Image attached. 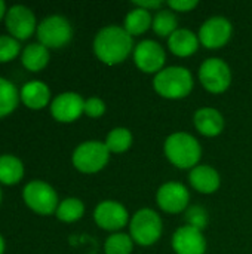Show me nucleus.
<instances>
[{
    "label": "nucleus",
    "instance_id": "bb28decb",
    "mask_svg": "<svg viewBox=\"0 0 252 254\" xmlns=\"http://www.w3.org/2000/svg\"><path fill=\"white\" fill-rule=\"evenodd\" d=\"M134 250V240L123 232L111 234L104 243L105 254H131Z\"/></svg>",
    "mask_w": 252,
    "mask_h": 254
},
{
    "label": "nucleus",
    "instance_id": "7ed1b4c3",
    "mask_svg": "<svg viewBox=\"0 0 252 254\" xmlns=\"http://www.w3.org/2000/svg\"><path fill=\"white\" fill-rule=\"evenodd\" d=\"M193 76L192 71L183 65H169L162 68L153 77L154 91L168 100L186 98L193 89Z\"/></svg>",
    "mask_w": 252,
    "mask_h": 254
},
{
    "label": "nucleus",
    "instance_id": "f03ea898",
    "mask_svg": "<svg viewBox=\"0 0 252 254\" xmlns=\"http://www.w3.org/2000/svg\"><path fill=\"white\" fill-rule=\"evenodd\" d=\"M166 159L177 168L192 170L199 165L202 156V146L189 132L177 131L166 137L163 144Z\"/></svg>",
    "mask_w": 252,
    "mask_h": 254
},
{
    "label": "nucleus",
    "instance_id": "423d86ee",
    "mask_svg": "<svg viewBox=\"0 0 252 254\" xmlns=\"http://www.w3.org/2000/svg\"><path fill=\"white\" fill-rule=\"evenodd\" d=\"M22 198L28 208L42 216L53 214L59 205L55 189L42 180L30 182L22 190Z\"/></svg>",
    "mask_w": 252,
    "mask_h": 254
},
{
    "label": "nucleus",
    "instance_id": "b1692460",
    "mask_svg": "<svg viewBox=\"0 0 252 254\" xmlns=\"http://www.w3.org/2000/svg\"><path fill=\"white\" fill-rule=\"evenodd\" d=\"M19 98L16 86L7 79L0 77V118H4L15 110Z\"/></svg>",
    "mask_w": 252,
    "mask_h": 254
},
{
    "label": "nucleus",
    "instance_id": "dca6fc26",
    "mask_svg": "<svg viewBox=\"0 0 252 254\" xmlns=\"http://www.w3.org/2000/svg\"><path fill=\"white\" fill-rule=\"evenodd\" d=\"M189 182L195 190L203 195H211L217 192L221 185L218 171L206 164H199L192 168L189 173Z\"/></svg>",
    "mask_w": 252,
    "mask_h": 254
},
{
    "label": "nucleus",
    "instance_id": "f257e3e1",
    "mask_svg": "<svg viewBox=\"0 0 252 254\" xmlns=\"http://www.w3.org/2000/svg\"><path fill=\"white\" fill-rule=\"evenodd\" d=\"M132 48V36L120 25H107L101 28L94 39V52L97 58L107 65L123 63L131 55Z\"/></svg>",
    "mask_w": 252,
    "mask_h": 254
},
{
    "label": "nucleus",
    "instance_id": "5701e85b",
    "mask_svg": "<svg viewBox=\"0 0 252 254\" xmlns=\"http://www.w3.org/2000/svg\"><path fill=\"white\" fill-rule=\"evenodd\" d=\"M151 28L159 37L168 39L174 31L178 30V21H177L175 12L171 10L169 7L168 9H159L156 12V15L153 16Z\"/></svg>",
    "mask_w": 252,
    "mask_h": 254
},
{
    "label": "nucleus",
    "instance_id": "393cba45",
    "mask_svg": "<svg viewBox=\"0 0 252 254\" xmlns=\"http://www.w3.org/2000/svg\"><path fill=\"white\" fill-rule=\"evenodd\" d=\"M132 132L125 127L113 128L105 137V146L110 153H123L132 146Z\"/></svg>",
    "mask_w": 252,
    "mask_h": 254
},
{
    "label": "nucleus",
    "instance_id": "f8f14e48",
    "mask_svg": "<svg viewBox=\"0 0 252 254\" xmlns=\"http://www.w3.org/2000/svg\"><path fill=\"white\" fill-rule=\"evenodd\" d=\"M156 202L162 211L168 214H178L189 208L190 192L180 182H168L157 189Z\"/></svg>",
    "mask_w": 252,
    "mask_h": 254
},
{
    "label": "nucleus",
    "instance_id": "a878e982",
    "mask_svg": "<svg viewBox=\"0 0 252 254\" xmlns=\"http://www.w3.org/2000/svg\"><path fill=\"white\" fill-rule=\"evenodd\" d=\"M85 214V204L79 198H67L59 202L55 216L58 220L65 223H73L82 219Z\"/></svg>",
    "mask_w": 252,
    "mask_h": 254
},
{
    "label": "nucleus",
    "instance_id": "473e14b6",
    "mask_svg": "<svg viewBox=\"0 0 252 254\" xmlns=\"http://www.w3.org/2000/svg\"><path fill=\"white\" fill-rule=\"evenodd\" d=\"M3 16H6V4L3 0H0V21L3 19Z\"/></svg>",
    "mask_w": 252,
    "mask_h": 254
},
{
    "label": "nucleus",
    "instance_id": "39448f33",
    "mask_svg": "<svg viewBox=\"0 0 252 254\" xmlns=\"http://www.w3.org/2000/svg\"><path fill=\"white\" fill-rule=\"evenodd\" d=\"M110 159V150L104 141L89 140L79 144L71 156L73 165L77 171L85 174H95L101 171Z\"/></svg>",
    "mask_w": 252,
    "mask_h": 254
},
{
    "label": "nucleus",
    "instance_id": "20e7f679",
    "mask_svg": "<svg viewBox=\"0 0 252 254\" xmlns=\"http://www.w3.org/2000/svg\"><path fill=\"white\" fill-rule=\"evenodd\" d=\"M129 235L134 243L149 247L157 243L163 232L160 216L151 208L138 210L129 220Z\"/></svg>",
    "mask_w": 252,
    "mask_h": 254
},
{
    "label": "nucleus",
    "instance_id": "0eeeda50",
    "mask_svg": "<svg viewBox=\"0 0 252 254\" xmlns=\"http://www.w3.org/2000/svg\"><path fill=\"white\" fill-rule=\"evenodd\" d=\"M199 80L208 92L221 94L232 83V70L224 60L212 57L201 64Z\"/></svg>",
    "mask_w": 252,
    "mask_h": 254
},
{
    "label": "nucleus",
    "instance_id": "c85d7f7f",
    "mask_svg": "<svg viewBox=\"0 0 252 254\" xmlns=\"http://www.w3.org/2000/svg\"><path fill=\"white\" fill-rule=\"evenodd\" d=\"M208 213L203 207L192 205L186 211V222L189 226H193L199 231H203L208 226Z\"/></svg>",
    "mask_w": 252,
    "mask_h": 254
},
{
    "label": "nucleus",
    "instance_id": "2eb2a0df",
    "mask_svg": "<svg viewBox=\"0 0 252 254\" xmlns=\"http://www.w3.org/2000/svg\"><path fill=\"white\" fill-rule=\"evenodd\" d=\"M172 250L175 254H205L206 240L203 232L189 225L178 228L172 235Z\"/></svg>",
    "mask_w": 252,
    "mask_h": 254
},
{
    "label": "nucleus",
    "instance_id": "9b49d317",
    "mask_svg": "<svg viewBox=\"0 0 252 254\" xmlns=\"http://www.w3.org/2000/svg\"><path fill=\"white\" fill-rule=\"evenodd\" d=\"M233 34L232 22L224 16H211L199 28L198 37L201 45L208 49H220L230 40Z\"/></svg>",
    "mask_w": 252,
    "mask_h": 254
},
{
    "label": "nucleus",
    "instance_id": "f704fd0d",
    "mask_svg": "<svg viewBox=\"0 0 252 254\" xmlns=\"http://www.w3.org/2000/svg\"><path fill=\"white\" fill-rule=\"evenodd\" d=\"M0 202H1V190H0Z\"/></svg>",
    "mask_w": 252,
    "mask_h": 254
},
{
    "label": "nucleus",
    "instance_id": "f3484780",
    "mask_svg": "<svg viewBox=\"0 0 252 254\" xmlns=\"http://www.w3.org/2000/svg\"><path fill=\"white\" fill-rule=\"evenodd\" d=\"M196 129L205 137H217L224 129V118L214 107H202L193 116Z\"/></svg>",
    "mask_w": 252,
    "mask_h": 254
},
{
    "label": "nucleus",
    "instance_id": "c756f323",
    "mask_svg": "<svg viewBox=\"0 0 252 254\" xmlns=\"http://www.w3.org/2000/svg\"><path fill=\"white\" fill-rule=\"evenodd\" d=\"M83 113L89 118H101L105 113V103L98 98V97H91L88 100H85V109Z\"/></svg>",
    "mask_w": 252,
    "mask_h": 254
},
{
    "label": "nucleus",
    "instance_id": "6ab92c4d",
    "mask_svg": "<svg viewBox=\"0 0 252 254\" xmlns=\"http://www.w3.org/2000/svg\"><path fill=\"white\" fill-rule=\"evenodd\" d=\"M201 42L198 34L189 28H178L168 37V48L177 57H190L193 55Z\"/></svg>",
    "mask_w": 252,
    "mask_h": 254
},
{
    "label": "nucleus",
    "instance_id": "cd10ccee",
    "mask_svg": "<svg viewBox=\"0 0 252 254\" xmlns=\"http://www.w3.org/2000/svg\"><path fill=\"white\" fill-rule=\"evenodd\" d=\"M19 40L12 36H0V63H9L19 55Z\"/></svg>",
    "mask_w": 252,
    "mask_h": 254
},
{
    "label": "nucleus",
    "instance_id": "412c9836",
    "mask_svg": "<svg viewBox=\"0 0 252 254\" xmlns=\"http://www.w3.org/2000/svg\"><path fill=\"white\" fill-rule=\"evenodd\" d=\"M24 177V165L13 155H1L0 156V183L12 186L22 180Z\"/></svg>",
    "mask_w": 252,
    "mask_h": 254
},
{
    "label": "nucleus",
    "instance_id": "2f4dec72",
    "mask_svg": "<svg viewBox=\"0 0 252 254\" xmlns=\"http://www.w3.org/2000/svg\"><path fill=\"white\" fill-rule=\"evenodd\" d=\"M163 4V1L162 0H138V1H134V6H137V7H141V9H146V10H159L160 9V6Z\"/></svg>",
    "mask_w": 252,
    "mask_h": 254
},
{
    "label": "nucleus",
    "instance_id": "4468645a",
    "mask_svg": "<svg viewBox=\"0 0 252 254\" xmlns=\"http://www.w3.org/2000/svg\"><path fill=\"white\" fill-rule=\"evenodd\" d=\"M85 109V100L77 92H62L50 103V115L55 121L70 124L77 121Z\"/></svg>",
    "mask_w": 252,
    "mask_h": 254
},
{
    "label": "nucleus",
    "instance_id": "ddd939ff",
    "mask_svg": "<svg viewBox=\"0 0 252 254\" xmlns=\"http://www.w3.org/2000/svg\"><path fill=\"white\" fill-rule=\"evenodd\" d=\"M4 24L9 34L16 40H27L34 31H37V22L33 10L22 4H15L7 9Z\"/></svg>",
    "mask_w": 252,
    "mask_h": 254
},
{
    "label": "nucleus",
    "instance_id": "7c9ffc66",
    "mask_svg": "<svg viewBox=\"0 0 252 254\" xmlns=\"http://www.w3.org/2000/svg\"><path fill=\"white\" fill-rule=\"evenodd\" d=\"M199 4L198 0H169L168 7L174 12H190Z\"/></svg>",
    "mask_w": 252,
    "mask_h": 254
},
{
    "label": "nucleus",
    "instance_id": "a211bd4d",
    "mask_svg": "<svg viewBox=\"0 0 252 254\" xmlns=\"http://www.w3.org/2000/svg\"><path fill=\"white\" fill-rule=\"evenodd\" d=\"M21 101L31 110H40L48 106L50 100V89L42 80L27 82L19 92Z\"/></svg>",
    "mask_w": 252,
    "mask_h": 254
},
{
    "label": "nucleus",
    "instance_id": "1a4fd4ad",
    "mask_svg": "<svg viewBox=\"0 0 252 254\" xmlns=\"http://www.w3.org/2000/svg\"><path fill=\"white\" fill-rule=\"evenodd\" d=\"M94 220L101 229L116 234L125 226H128L131 219L123 204H120L119 201L107 199V201H101L95 207Z\"/></svg>",
    "mask_w": 252,
    "mask_h": 254
},
{
    "label": "nucleus",
    "instance_id": "4be33fe9",
    "mask_svg": "<svg viewBox=\"0 0 252 254\" xmlns=\"http://www.w3.org/2000/svg\"><path fill=\"white\" fill-rule=\"evenodd\" d=\"M151 22H153L151 13L149 10H146V9H141V7H137L135 6L125 16L123 28L131 36H140V34L146 33L151 27Z\"/></svg>",
    "mask_w": 252,
    "mask_h": 254
},
{
    "label": "nucleus",
    "instance_id": "72a5a7b5",
    "mask_svg": "<svg viewBox=\"0 0 252 254\" xmlns=\"http://www.w3.org/2000/svg\"><path fill=\"white\" fill-rule=\"evenodd\" d=\"M4 253V240H3V237L0 235V254Z\"/></svg>",
    "mask_w": 252,
    "mask_h": 254
},
{
    "label": "nucleus",
    "instance_id": "6e6552de",
    "mask_svg": "<svg viewBox=\"0 0 252 254\" xmlns=\"http://www.w3.org/2000/svg\"><path fill=\"white\" fill-rule=\"evenodd\" d=\"M73 36L71 24L61 15H50L37 25V39L46 48L58 49L65 46Z\"/></svg>",
    "mask_w": 252,
    "mask_h": 254
},
{
    "label": "nucleus",
    "instance_id": "9d476101",
    "mask_svg": "<svg viewBox=\"0 0 252 254\" xmlns=\"http://www.w3.org/2000/svg\"><path fill=\"white\" fill-rule=\"evenodd\" d=\"M134 63L135 65L149 74H157L162 68H165L166 52L160 43L151 39L141 40L134 48Z\"/></svg>",
    "mask_w": 252,
    "mask_h": 254
},
{
    "label": "nucleus",
    "instance_id": "aec40b11",
    "mask_svg": "<svg viewBox=\"0 0 252 254\" xmlns=\"http://www.w3.org/2000/svg\"><path fill=\"white\" fill-rule=\"evenodd\" d=\"M22 65L30 71H40L49 63V51L42 43H31L21 54Z\"/></svg>",
    "mask_w": 252,
    "mask_h": 254
}]
</instances>
